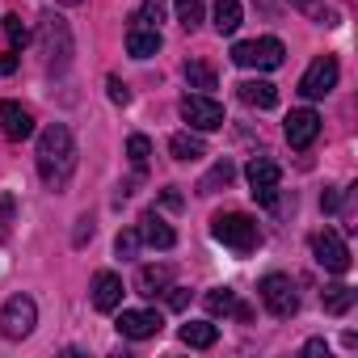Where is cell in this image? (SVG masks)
Instances as JSON below:
<instances>
[{
    "mask_svg": "<svg viewBox=\"0 0 358 358\" xmlns=\"http://www.w3.org/2000/svg\"><path fill=\"white\" fill-rule=\"evenodd\" d=\"M211 236H215L224 249H232L236 257H249V253L262 249V228H257V220H249L245 211L215 215V220H211Z\"/></svg>",
    "mask_w": 358,
    "mask_h": 358,
    "instance_id": "2",
    "label": "cell"
},
{
    "mask_svg": "<svg viewBox=\"0 0 358 358\" xmlns=\"http://www.w3.org/2000/svg\"><path fill=\"white\" fill-rule=\"evenodd\" d=\"M182 118L194 131H220L224 127V106L211 93H190V97H182Z\"/></svg>",
    "mask_w": 358,
    "mask_h": 358,
    "instance_id": "7",
    "label": "cell"
},
{
    "mask_svg": "<svg viewBox=\"0 0 358 358\" xmlns=\"http://www.w3.org/2000/svg\"><path fill=\"white\" fill-rule=\"evenodd\" d=\"M106 89H110V101H114V106H131V89H127L118 76H110V80H106Z\"/></svg>",
    "mask_w": 358,
    "mask_h": 358,
    "instance_id": "31",
    "label": "cell"
},
{
    "mask_svg": "<svg viewBox=\"0 0 358 358\" xmlns=\"http://www.w3.org/2000/svg\"><path fill=\"white\" fill-rule=\"evenodd\" d=\"M236 93H241L245 106H257V110H274L278 106V89L270 80H241Z\"/></svg>",
    "mask_w": 358,
    "mask_h": 358,
    "instance_id": "18",
    "label": "cell"
},
{
    "mask_svg": "<svg viewBox=\"0 0 358 358\" xmlns=\"http://www.w3.org/2000/svg\"><path fill=\"white\" fill-rule=\"evenodd\" d=\"M38 177H43V186L51 190H64L72 182V173H76V139L64 122H51L43 135H38Z\"/></svg>",
    "mask_w": 358,
    "mask_h": 358,
    "instance_id": "1",
    "label": "cell"
},
{
    "mask_svg": "<svg viewBox=\"0 0 358 358\" xmlns=\"http://www.w3.org/2000/svg\"><path fill=\"white\" fill-rule=\"evenodd\" d=\"M160 324H164V320H160V312H148V308H143V312H122L114 329H118L127 341H148V337H156V333H160Z\"/></svg>",
    "mask_w": 358,
    "mask_h": 358,
    "instance_id": "13",
    "label": "cell"
},
{
    "mask_svg": "<svg viewBox=\"0 0 358 358\" xmlns=\"http://www.w3.org/2000/svg\"><path fill=\"white\" fill-rule=\"evenodd\" d=\"M122 278L118 274H110V270H101L97 278H93V308L97 312H118L122 308Z\"/></svg>",
    "mask_w": 358,
    "mask_h": 358,
    "instance_id": "14",
    "label": "cell"
},
{
    "mask_svg": "<svg viewBox=\"0 0 358 358\" xmlns=\"http://www.w3.org/2000/svg\"><path fill=\"white\" fill-rule=\"evenodd\" d=\"M312 253H316V262H320L329 274H345V270H350V249H345V241H341L333 228H324V232L312 236Z\"/></svg>",
    "mask_w": 358,
    "mask_h": 358,
    "instance_id": "9",
    "label": "cell"
},
{
    "mask_svg": "<svg viewBox=\"0 0 358 358\" xmlns=\"http://www.w3.org/2000/svg\"><path fill=\"white\" fill-rule=\"evenodd\" d=\"M287 47L278 38H253V43H236L232 47V64L236 68H257V72H274L282 68Z\"/></svg>",
    "mask_w": 358,
    "mask_h": 358,
    "instance_id": "4",
    "label": "cell"
},
{
    "mask_svg": "<svg viewBox=\"0 0 358 358\" xmlns=\"http://www.w3.org/2000/svg\"><path fill=\"white\" fill-rule=\"evenodd\" d=\"M316 135H320V114H316V110H291V114H287V143H291L295 152L312 148Z\"/></svg>",
    "mask_w": 358,
    "mask_h": 358,
    "instance_id": "11",
    "label": "cell"
},
{
    "mask_svg": "<svg viewBox=\"0 0 358 358\" xmlns=\"http://www.w3.org/2000/svg\"><path fill=\"white\" fill-rule=\"evenodd\" d=\"M59 5H80V0H59Z\"/></svg>",
    "mask_w": 358,
    "mask_h": 358,
    "instance_id": "37",
    "label": "cell"
},
{
    "mask_svg": "<svg viewBox=\"0 0 358 358\" xmlns=\"http://www.w3.org/2000/svg\"><path fill=\"white\" fill-rule=\"evenodd\" d=\"M232 177H236V169H232V160L224 156V160H215V169L199 182V194H215L220 186H232Z\"/></svg>",
    "mask_w": 358,
    "mask_h": 358,
    "instance_id": "24",
    "label": "cell"
},
{
    "mask_svg": "<svg viewBox=\"0 0 358 358\" xmlns=\"http://www.w3.org/2000/svg\"><path fill=\"white\" fill-rule=\"evenodd\" d=\"M245 177H249V186H253V190H274V186L282 182V169H278L270 156H253L249 169H245Z\"/></svg>",
    "mask_w": 358,
    "mask_h": 358,
    "instance_id": "17",
    "label": "cell"
},
{
    "mask_svg": "<svg viewBox=\"0 0 358 358\" xmlns=\"http://www.w3.org/2000/svg\"><path fill=\"white\" fill-rule=\"evenodd\" d=\"M257 295L270 308V316H278V320H291L299 312V291H295V282L287 274H266L257 282Z\"/></svg>",
    "mask_w": 358,
    "mask_h": 358,
    "instance_id": "5",
    "label": "cell"
},
{
    "mask_svg": "<svg viewBox=\"0 0 358 358\" xmlns=\"http://www.w3.org/2000/svg\"><path fill=\"white\" fill-rule=\"evenodd\" d=\"M38 51H43L51 72H64L72 64V26L59 13H43L38 17Z\"/></svg>",
    "mask_w": 358,
    "mask_h": 358,
    "instance_id": "3",
    "label": "cell"
},
{
    "mask_svg": "<svg viewBox=\"0 0 358 358\" xmlns=\"http://www.w3.org/2000/svg\"><path fill=\"white\" fill-rule=\"evenodd\" d=\"M203 303H207V312H211V316H236V320H249V316H253V312L236 299V291H228V287L207 291V295H203Z\"/></svg>",
    "mask_w": 358,
    "mask_h": 358,
    "instance_id": "15",
    "label": "cell"
},
{
    "mask_svg": "<svg viewBox=\"0 0 358 358\" xmlns=\"http://www.w3.org/2000/svg\"><path fill=\"white\" fill-rule=\"evenodd\" d=\"M160 30L156 26H148L139 13L131 17V26H127V55H135V59H152L156 51H160Z\"/></svg>",
    "mask_w": 358,
    "mask_h": 358,
    "instance_id": "10",
    "label": "cell"
},
{
    "mask_svg": "<svg viewBox=\"0 0 358 358\" xmlns=\"http://www.w3.org/2000/svg\"><path fill=\"white\" fill-rule=\"evenodd\" d=\"M139 241H148L152 249H173V245H177V232H173L156 211H148V215L139 220Z\"/></svg>",
    "mask_w": 358,
    "mask_h": 358,
    "instance_id": "16",
    "label": "cell"
},
{
    "mask_svg": "<svg viewBox=\"0 0 358 358\" xmlns=\"http://www.w3.org/2000/svg\"><path fill=\"white\" fill-rule=\"evenodd\" d=\"M160 13H164V5H160V0H148V5H143V13H139V17H143L148 26H156V22H160Z\"/></svg>",
    "mask_w": 358,
    "mask_h": 358,
    "instance_id": "32",
    "label": "cell"
},
{
    "mask_svg": "<svg viewBox=\"0 0 358 358\" xmlns=\"http://www.w3.org/2000/svg\"><path fill=\"white\" fill-rule=\"evenodd\" d=\"M303 354H324V358H329V345H324V341H320V337H312V341H308V345H303Z\"/></svg>",
    "mask_w": 358,
    "mask_h": 358,
    "instance_id": "36",
    "label": "cell"
},
{
    "mask_svg": "<svg viewBox=\"0 0 358 358\" xmlns=\"http://www.w3.org/2000/svg\"><path fill=\"white\" fill-rule=\"evenodd\" d=\"M76 245H85V241H93V220H80V228H76V236H72Z\"/></svg>",
    "mask_w": 358,
    "mask_h": 358,
    "instance_id": "35",
    "label": "cell"
},
{
    "mask_svg": "<svg viewBox=\"0 0 358 358\" xmlns=\"http://www.w3.org/2000/svg\"><path fill=\"white\" fill-rule=\"evenodd\" d=\"M186 80H190V89L211 93V89H215V68L203 64V59H190V64H186Z\"/></svg>",
    "mask_w": 358,
    "mask_h": 358,
    "instance_id": "25",
    "label": "cell"
},
{
    "mask_svg": "<svg viewBox=\"0 0 358 358\" xmlns=\"http://www.w3.org/2000/svg\"><path fill=\"white\" fill-rule=\"evenodd\" d=\"M164 303H169L173 312H182V308L190 303V291H186V287H173V282H169V287H164Z\"/></svg>",
    "mask_w": 358,
    "mask_h": 358,
    "instance_id": "30",
    "label": "cell"
},
{
    "mask_svg": "<svg viewBox=\"0 0 358 358\" xmlns=\"http://www.w3.org/2000/svg\"><path fill=\"white\" fill-rule=\"evenodd\" d=\"M13 72H17V51L0 55V76H13Z\"/></svg>",
    "mask_w": 358,
    "mask_h": 358,
    "instance_id": "34",
    "label": "cell"
},
{
    "mask_svg": "<svg viewBox=\"0 0 358 358\" xmlns=\"http://www.w3.org/2000/svg\"><path fill=\"white\" fill-rule=\"evenodd\" d=\"M5 34H9V43H13V51H22V47L30 43V30H26V22H22L17 13H9V17H5Z\"/></svg>",
    "mask_w": 358,
    "mask_h": 358,
    "instance_id": "28",
    "label": "cell"
},
{
    "mask_svg": "<svg viewBox=\"0 0 358 358\" xmlns=\"http://www.w3.org/2000/svg\"><path fill=\"white\" fill-rule=\"evenodd\" d=\"M320 207H324V211H337V207H341V190H324V194H320Z\"/></svg>",
    "mask_w": 358,
    "mask_h": 358,
    "instance_id": "33",
    "label": "cell"
},
{
    "mask_svg": "<svg viewBox=\"0 0 358 358\" xmlns=\"http://www.w3.org/2000/svg\"><path fill=\"white\" fill-rule=\"evenodd\" d=\"M182 341H186L190 350H211V345L220 341V329H215L211 320H190V324H182Z\"/></svg>",
    "mask_w": 358,
    "mask_h": 358,
    "instance_id": "22",
    "label": "cell"
},
{
    "mask_svg": "<svg viewBox=\"0 0 358 358\" xmlns=\"http://www.w3.org/2000/svg\"><path fill=\"white\" fill-rule=\"evenodd\" d=\"M241 0H215V30L220 34H236L241 30Z\"/></svg>",
    "mask_w": 358,
    "mask_h": 358,
    "instance_id": "23",
    "label": "cell"
},
{
    "mask_svg": "<svg viewBox=\"0 0 358 358\" xmlns=\"http://www.w3.org/2000/svg\"><path fill=\"white\" fill-rule=\"evenodd\" d=\"M169 282H173V266H143L139 278H135V291L152 299V295H160Z\"/></svg>",
    "mask_w": 358,
    "mask_h": 358,
    "instance_id": "19",
    "label": "cell"
},
{
    "mask_svg": "<svg viewBox=\"0 0 358 358\" xmlns=\"http://www.w3.org/2000/svg\"><path fill=\"white\" fill-rule=\"evenodd\" d=\"M177 22H182V30H199L203 26V0H177Z\"/></svg>",
    "mask_w": 358,
    "mask_h": 358,
    "instance_id": "26",
    "label": "cell"
},
{
    "mask_svg": "<svg viewBox=\"0 0 358 358\" xmlns=\"http://www.w3.org/2000/svg\"><path fill=\"white\" fill-rule=\"evenodd\" d=\"M169 152H173V160H182V164H190V160H203V156H207L203 139H199V135H190V131H177V135L169 139Z\"/></svg>",
    "mask_w": 358,
    "mask_h": 358,
    "instance_id": "20",
    "label": "cell"
},
{
    "mask_svg": "<svg viewBox=\"0 0 358 358\" xmlns=\"http://www.w3.org/2000/svg\"><path fill=\"white\" fill-rule=\"evenodd\" d=\"M354 287H345V282H333V287H324L320 291V303H324V312L329 316H345L350 308H354Z\"/></svg>",
    "mask_w": 358,
    "mask_h": 358,
    "instance_id": "21",
    "label": "cell"
},
{
    "mask_svg": "<svg viewBox=\"0 0 358 358\" xmlns=\"http://www.w3.org/2000/svg\"><path fill=\"white\" fill-rule=\"evenodd\" d=\"M337 76H341V68H337V59L333 55H320L308 72H303V80H299V93L308 97V101H316V97H329L333 89H337Z\"/></svg>",
    "mask_w": 358,
    "mask_h": 358,
    "instance_id": "8",
    "label": "cell"
},
{
    "mask_svg": "<svg viewBox=\"0 0 358 358\" xmlns=\"http://www.w3.org/2000/svg\"><path fill=\"white\" fill-rule=\"evenodd\" d=\"M114 253L127 262V257H135L139 253V228H127V232H118V241H114Z\"/></svg>",
    "mask_w": 358,
    "mask_h": 358,
    "instance_id": "29",
    "label": "cell"
},
{
    "mask_svg": "<svg viewBox=\"0 0 358 358\" xmlns=\"http://www.w3.org/2000/svg\"><path fill=\"white\" fill-rule=\"evenodd\" d=\"M0 135L5 139H30L34 135V114L22 101H0Z\"/></svg>",
    "mask_w": 358,
    "mask_h": 358,
    "instance_id": "12",
    "label": "cell"
},
{
    "mask_svg": "<svg viewBox=\"0 0 358 358\" xmlns=\"http://www.w3.org/2000/svg\"><path fill=\"white\" fill-rule=\"evenodd\" d=\"M127 156H131L135 173H143V169H148V156H152V143H148L143 135H131V139H127Z\"/></svg>",
    "mask_w": 358,
    "mask_h": 358,
    "instance_id": "27",
    "label": "cell"
},
{
    "mask_svg": "<svg viewBox=\"0 0 358 358\" xmlns=\"http://www.w3.org/2000/svg\"><path fill=\"white\" fill-rule=\"evenodd\" d=\"M34 324H38V303H34L30 295H13V299L5 303V312H0V333H5L9 341L30 337Z\"/></svg>",
    "mask_w": 358,
    "mask_h": 358,
    "instance_id": "6",
    "label": "cell"
}]
</instances>
